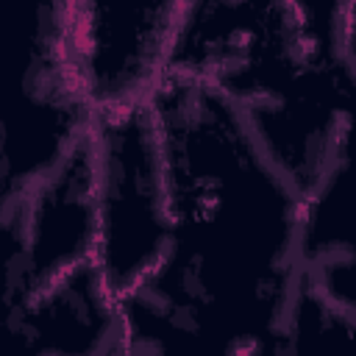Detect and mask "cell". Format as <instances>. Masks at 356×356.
<instances>
[{"mask_svg": "<svg viewBox=\"0 0 356 356\" xmlns=\"http://www.w3.org/2000/svg\"><path fill=\"white\" fill-rule=\"evenodd\" d=\"M164 75L222 95L303 195L353 147V3H184Z\"/></svg>", "mask_w": 356, "mask_h": 356, "instance_id": "7a4b0ae2", "label": "cell"}, {"mask_svg": "<svg viewBox=\"0 0 356 356\" xmlns=\"http://www.w3.org/2000/svg\"><path fill=\"white\" fill-rule=\"evenodd\" d=\"M86 139L95 178L92 261L117 298L159 264L167 245L161 156L150 103L95 111Z\"/></svg>", "mask_w": 356, "mask_h": 356, "instance_id": "277c9868", "label": "cell"}, {"mask_svg": "<svg viewBox=\"0 0 356 356\" xmlns=\"http://www.w3.org/2000/svg\"><path fill=\"white\" fill-rule=\"evenodd\" d=\"M300 267L334 306L356 314L353 147L345 150L300 200Z\"/></svg>", "mask_w": 356, "mask_h": 356, "instance_id": "ba28073f", "label": "cell"}, {"mask_svg": "<svg viewBox=\"0 0 356 356\" xmlns=\"http://www.w3.org/2000/svg\"><path fill=\"white\" fill-rule=\"evenodd\" d=\"M356 314L334 306L306 275L284 323L248 356H353Z\"/></svg>", "mask_w": 356, "mask_h": 356, "instance_id": "9c48e42d", "label": "cell"}, {"mask_svg": "<svg viewBox=\"0 0 356 356\" xmlns=\"http://www.w3.org/2000/svg\"><path fill=\"white\" fill-rule=\"evenodd\" d=\"M22 248L31 295L58 275L92 261L95 178L89 139H83L50 175L25 192Z\"/></svg>", "mask_w": 356, "mask_h": 356, "instance_id": "52a82bcc", "label": "cell"}, {"mask_svg": "<svg viewBox=\"0 0 356 356\" xmlns=\"http://www.w3.org/2000/svg\"><path fill=\"white\" fill-rule=\"evenodd\" d=\"M64 39V0L0 3V178L19 195L89 131Z\"/></svg>", "mask_w": 356, "mask_h": 356, "instance_id": "3957f363", "label": "cell"}, {"mask_svg": "<svg viewBox=\"0 0 356 356\" xmlns=\"http://www.w3.org/2000/svg\"><path fill=\"white\" fill-rule=\"evenodd\" d=\"M181 0H64V39L89 111L150 103L164 78Z\"/></svg>", "mask_w": 356, "mask_h": 356, "instance_id": "5b68a950", "label": "cell"}, {"mask_svg": "<svg viewBox=\"0 0 356 356\" xmlns=\"http://www.w3.org/2000/svg\"><path fill=\"white\" fill-rule=\"evenodd\" d=\"M0 356H120L114 295L95 261L0 314Z\"/></svg>", "mask_w": 356, "mask_h": 356, "instance_id": "8992f818", "label": "cell"}, {"mask_svg": "<svg viewBox=\"0 0 356 356\" xmlns=\"http://www.w3.org/2000/svg\"><path fill=\"white\" fill-rule=\"evenodd\" d=\"M150 111L167 245L139 281L253 350L284 323L303 278L300 195L214 89L164 75Z\"/></svg>", "mask_w": 356, "mask_h": 356, "instance_id": "6da1fadb", "label": "cell"}]
</instances>
